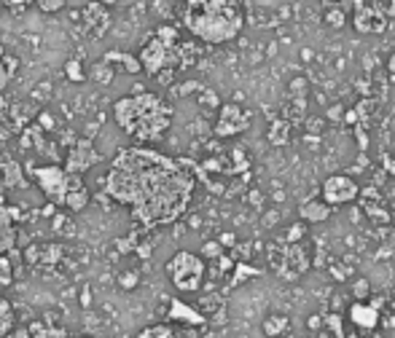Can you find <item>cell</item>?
Masks as SVG:
<instances>
[{
	"label": "cell",
	"mask_w": 395,
	"mask_h": 338,
	"mask_svg": "<svg viewBox=\"0 0 395 338\" xmlns=\"http://www.w3.org/2000/svg\"><path fill=\"white\" fill-rule=\"evenodd\" d=\"M355 30L358 32H368V35H376V32L387 30V14L376 5V3H368V0H361L358 8H355V19H352Z\"/></svg>",
	"instance_id": "obj_7"
},
{
	"label": "cell",
	"mask_w": 395,
	"mask_h": 338,
	"mask_svg": "<svg viewBox=\"0 0 395 338\" xmlns=\"http://www.w3.org/2000/svg\"><path fill=\"white\" fill-rule=\"evenodd\" d=\"M365 290H368V287H365V282H361V285H355V293H358V295H365Z\"/></svg>",
	"instance_id": "obj_29"
},
{
	"label": "cell",
	"mask_w": 395,
	"mask_h": 338,
	"mask_svg": "<svg viewBox=\"0 0 395 338\" xmlns=\"http://www.w3.org/2000/svg\"><path fill=\"white\" fill-rule=\"evenodd\" d=\"M170 319L185 322V325H202V322H205V317H202L199 311H194V309L188 306V304H183V301H172V306H170Z\"/></svg>",
	"instance_id": "obj_15"
},
{
	"label": "cell",
	"mask_w": 395,
	"mask_h": 338,
	"mask_svg": "<svg viewBox=\"0 0 395 338\" xmlns=\"http://www.w3.org/2000/svg\"><path fill=\"white\" fill-rule=\"evenodd\" d=\"M5 5H14V8H19V5H27V3H32V0H3Z\"/></svg>",
	"instance_id": "obj_28"
},
{
	"label": "cell",
	"mask_w": 395,
	"mask_h": 338,
	"mask_svg": "<svg viewBox=\"0 0 395 338\" xmlns=\"http://www.w3.org/2000/svg\"><path fill=\"white\" fill-rule=\"evenodd\" d=\"M358 193H361L358 183L347 175H331L323 183V202H328V204H350L358 199Z\"/></svg>",
	"instance_id": "obj_8"
},
{
	"label": "cell",
	"mask_w": 395,
	"mask_h": 338,
	"mask_svg": "<svg viewBox=\"0 0 395 338\" xmlns=\"http://www.w3.org/2000/svg\"><path fill=\"white\" fill-rule=\"evenodd\" d=\"M11 282H14V269H11V261H8L5 255H0V293H3L5 287H11Z\"/></svg>",
	"instance_id": "obj_21"
},
{
	"label": "cell",
	"mask_w": 395,
	"mask_h": 338,
	"mask_svg": "<svg viewBox=\"0 0 395 338\" xmlns=\"http://www.w3.org/2000/svg\"><path fill=\"white\" fill-rule=\"evenodd\" d=\"M269 140L277 145H285L288 143V123H274V132H269Z\"/></svg>",
	"instance_id": "obj_25"
},
{
	"label": "cell",
	"mask_w": 395,
	"mask_h": 338,
	"mask_svg": "<svg viewBox=\"0 0 395 338\" xmlns=\"http://www.w3.org/2000/svg\"><path fill=\"white\" fill-rule=\"evenodd\" d=\"M97 3H100V5H108V8H111V5H116L119 0H97Z\"/></svg>",
	"instance_id": "obj_30"
},
{
	"label": "cell",
	"mask_w": 395,
	"mask_h": 338,
	"mask_svg": "<svg viewBox=\"0 0 395 338\" xmlns=\"http://www.w3.org/2000/svg\"><path fill=\"white\" fill-rule=\"evenodd\" d=\"M153 35H156V38H161L164 43H178V30H175L172 25H161V27H156Z\"/></svg>",
	"instance_id": "obj_24"
},
{
	"label": "cell",
	"mask_w": 395,
	"mask_h": 338,
	"mask_svg": "<svg viewBox=\"0 0 395 338\" xmlns=\"http://www.w3.org/2000/svg\"><path fill=\"white\" fill-rule=\"evenodd\" d=\"M14 70H16V60L0 46V86L3 84H8L11 81V75H14Z\"/></svg>",
	"instance_id": "obj_18"
},
{
	"label": "cell",
	"mask_w": 395,
	"mask_h": 338,
	"mask_svg": "<svg viewBox=\"0 0 395 338\" xmlns=\"http://www.w3.org/2000/svg\"><path fill=\"white\" fill-rule=\"evenodd\" d=\"M16 247V226H14V215L5 204H0V255L11 252Z\"/></svg>",
	"instance_id": "obj_12"
},
{
	"label": "cell",
	"mask_w": 395,
	"mask_h": 338,
	"mask_svg": "<svg viewBox=\"0 0 395 338\" xmlns=\"http://www.w3.org/2000/svg\"><path fill=\"white\" fill-rule=\"evenodd\" d=\"M285 328H288V319H285V317H269V319L264 322V330H267L269 336L285 333Z\"/></svg>",
	"instance_id": "obj_23"
},
{
	"label": "cell",
	"mask_w": 395,
	"mask_h": 338,
	"mask_svg": "<svg viewBox=\"0 0 395 338\" xmlns=\"http://www.w3.org/2000/svg\"><path fill=\"white\" fill-rule=\"evenodd\" d=\"M65 73H67V78H70V81H76V84L87 81V73H84V67H81V62L78 60L67 62V64H65Z\"/></svg>",
	"instance_id": "obj_22"
},
{
	"label": "cell",
	"mask_w": 395,
	"mask_h": 338,
	"mask_svg": "<svg viewBox=\"0 0 395 338\" xmlns=\"http://www.w3.org/2000/svg\"><path fill=\"white\" fill-rule=\"evenodd\" d=\"M105 193L143 226H167L185 213L194 178L175 158L148 148H124L111 161Z\"/></svg>",
	"instance_id": "obj_1"
},
{
	"label": "cell",
	"mask_w": 395,
	"mask_h": 338,
	"mask_svg": "<svg viewBox=\"0 0 395 338\" xmlns=\"http://www.w3.org/2000/svg\"><path fill=\"white\" fill-rule=\"evenodd\" d=\"M164 269H167L170 282L175 285V290H181V293H196L202 287V282H205V271H207L205 261L196 252H188V250L175 252L167 261Z\"/></svg>",
	"instance_id": "obj_4"
},
{
	"label": "cell",
	"mask_w": 395,
	"mask_h": 338,
	"mask_svg": "<svg viewBox=\"0 0 395 338\" xmlns=\"http://www.w3.org/2000/svg\"><path fill=\"white\" fill-rule=\"evenodd\" d=\"M183 22L194 38L221 46L234 40L245 25L240 0H183Z\"/></svg>",
	"instance_id": "obj_2"
},
{
	"label": "cell",
	"mask_w": 395,
	"mask_h": 338,
	"mask_svg": "<svg viewBox=\"0 0 395 338\" xmlns=\"http://www.w3.org/2000/svg\"><path fill=\"white\" fill-rule=\"evenodd\" d=\"M113 121L135 140L151 143V140H161L164 132L170 129L172 108L159 94L140 92L113 102Z\"/></svg>",
	"instance_id": "obj_3"
},
{
	"label": "cell",
	"mask_w": 395,
	"mask_h": 338,
	"mask_svg": "<svg viewBox=\"0 0 395 338\" xmlns=\"http://www.w3.org/2000/svg\"><path fill=\"white\" fill-rule=\"evenodd\" d=\"M62 204L73 213H81L87 204H89V188L81 180V175H70L67 172V188H65V196H62Z\"/></svg>",
	"instance_id": "obj_11"
},
{
	"label": "cell",
	"mask_w": 395,
	"mask_h": 338,
	"mask_svg": "<svg viewBox=\"0 0 395 338\" xmlns=\"http://www.w3.org/2000/svg\"><path fill=\"white\" fill-rule=\"evenodd\" d=\"M250 126V113L242 110L240 105H223L215 121V134L218 137H234Z\"/></svg>",
	"instance_id": "obj_9"
},
{
	"label": "cell",
	"mask_w": 395,
	"mask_h": 338,
	"mask_svg": "<svg viewBox=\"0 0 395 338\" xmlns=\"http://www.w3.org/2000/svg\"><path fill=\"white\" fill-rule=\"evenodd\" d=\"M32 178L52 202L62 204V196L67 188V172L62 167H38V169H32Z\"/></svg>",
	"instance_id": "obj_6"
},
{
	"label": "cell",
	"mask_w": 395,
	"mask_h": 338,
	"mask_svg": "<svg viewBox=\"0 0 395 338\" xmlns=\"http://www.w3.org/2000/svg\"><path fill=\"white\" fill-rule=\"evenodd\" d=\"M350 319H352L358 328L371 330V328L379 322V311H376V306H371V304L358 301V304H352V309H350Z\"/></svg>",
	"instance_id": "obj_13"
},
{
	"label": "cell",
	"mask_w": 395,
	"mask_h": 338,
	"mask_svg": "<svg viewBox=\"0 0 395 338\" xmlns=\"http://www.w3.org/2000/svg\"><path fill=\"white\" fill-rule=\"evenodd\" d=\"M390 67H393V70H395V57H393V62H390Z\"/></svg>",
	"instance_id": "obj_31"
},
{
	"label": "cell",
	"mask_w": 395,
	"mask_h": 338,
	"mask_svg": "<svg viewBox=\"0 0 395 338\" xmlns=\"http://www.w3.org/2000/svg\"><path fill=\"white\" fill-rule=\"evenodd\" d=\"M302 217H304L306 223H323V220H328L331 217V204L328 202H317V199H309L302 204Z\"/></svg>",
	"instance_id": "obj_14"
},
{
	"label": "cell",
	"mask_w": 395,
	"mask_h": 338,
	"mask_svg": "<svg viewBox=\"0 0 395 338\" xmlns=\"http://www.w3.org/2000/svg\"><path fill=\"white\" fill-rule=\"evenodd\" d=\"M135 338H175V330L170 325H148L143 328Z\"/></svg>",
	"instance_id": "obj_19"
},
{
	"label": "cell",
	"mask_w": 395,
	"mask_h": 338,
	"mask_svg": "<svg viewBox=\"0 0 395 338\" xmlns=\"http://www.w3.org/2000/svg\"><path fill=\"white\" fill-rule=\"evenodd\" d=\"M105 62L108 64H113V62H119V64H124V70L126 73H143V67H140V62H137V57H132V54H124V51H111V54H105Z\"/></svg>",
	"instance_id": "obj_16"
},
{
	"label": "cell",
	"mask_w": 395,
	"mask_h": 338,
	"mask_svg": "<svg viewBox=\"0 0 395 338\" xmlns=\"http://www.w3.org/2000/svg\"><path fill=\"white\" fill-rule=\"evenodd\" d=\"M175 60H178V43H164L156 35H153L151 40H146V46L137 54V62H140L143 73H148V75L161 73L164 67L175 64Z\"/></svg>",
	"instance_id": "obj_5"
},
{
	"label": "cell",
	"mask_w": 395,
	"mask_h": 338,
	"mask_svg": "<svg viewBox=\"0 0 395 338\" xmlns=\"http://www.w3.org/2000/svg\"><path fill=\"white\" fill-rule=\"evenodd\" d=\"M100 158H102V156L97 154V148H94L91 140H78V143L73 145V151L67 154L65 172H70V175H84V172H89Z\"/></svg>",
	"instance_id": "obj_10"
},
{
	"label": "cell",
	"mask_w": 395,
	"mask_h": 338,
	"mask_svg": "<svg viewBox=\"0 0 395 338\" xmlns=\"http://www.w3.org/2000/svg\"><path fill=\"white\" fill-rule=\"evenodd\" d=\"M30 336L32 338H67V333H65L62 328H49V325L35 322V325L30 328Z\"/></svg>",
	"instance_id": "obj_20"
},
{
	"label": "cell",
	"mask_w": 395,
	"mask_h": 338,
	"mask_svg": "<svg viewBox=\"0 0 395 338\" xmlns=\"http://www.w3.org/2000/svg\"><path fill=\"white\" fill-rule=\"evenodd\" d=\"M14 330V306L8 304V298L0 295V338L8 336Z\"/></svg>",
	"instance_id": "obj_17"
},
{
	"label": "cell",
	"mask_w": 395,
	"mask_h": 338,
	"mask_svg": "<svg viewBox=\"0 0 395 338\" xmlns=\"http://www.w3.org/2000/svg\"><path fill=\"white\" fill-rule=\"evenodd\" d=\"M326 19H328V25H336V27H341V25H344V14H341L339 8H336V11H328V16H326Z\"/></svg>",
	"instance_id": "obj_27"
},
{
	"label": "cell",
	"mask_w": 395,
	"mask_h": 338,
	"mask_svg": "<svg viewBox=\"0 0 395 338\" xmlns=\"http://www.w3.org/2000/svg\"><path fill=\"white\" fill-rule=\"evenodd\" d=\"M65 3L67 0H38V5H41L43 14H57L60 8H65Z\"/></svg>",
	"instance_id": "obj_26"
}]
</instances>
